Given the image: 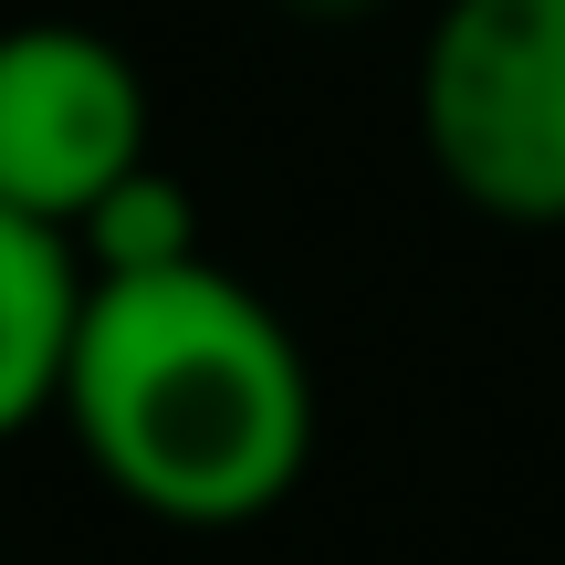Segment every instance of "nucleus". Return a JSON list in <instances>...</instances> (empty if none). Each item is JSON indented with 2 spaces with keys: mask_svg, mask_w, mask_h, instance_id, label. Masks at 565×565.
Wrapping results in <instances>:
<instances>
[{
  "mask_svg": "<svg viewBox=\"0 0 565 565\" xmlns=\"http://www.w3.org/2000/svg\"><path fill=\"white\" fill-rule=\"evenodd\" d=\"M63 419L105 492L158 524H252L315 461V366L294 324L210 252L84 273Z\"/></svg>",
  "mask_w": 565,
  "mask_h": 565,
  "instance_id": "f257e3e1",
  "label": "nucleus"
},
{
  "mask_svg": "<svg viewBox=\"0 0 565 565\" xmlns=\"http://www.w3.org/2000/svg\"><path fill=\"white\" fill-rule=\"evenodd\" d=\"M419 147L503 231H565V0H440L419 42Z\"/></svg>",
  "mask_w": 565,
  "mask_h": 565,
  "instance_id": "f03ea898",
  "label": "nucleus"
},
{
  "mask_svg": "<svg viewBox=\"0 0 565 565\" xmlns=\"http://www.w3.org/2000/svg\"><path fill=\"white\" fill-rule=\"evenodd\" d=\"M126 168H147V74L84 21H11L0 32V200L74 231Z\"/></svg>",
  "mask_w": 565,
  "mask_h": 565,
  "instance_id": "7ed1b4c3",
  "label": "nucleus"
},
{
  "mask_svg": "<svg viewBox=\"0 0 565 565\" xmlns=\"http://www.w3.org/2000/svg\"><path fill=\"white\" fill-rule=\"evenodd\" d=\"M84 324V252L74 231L32 221L0 200V440L63 408V366H74Z\"/></svg>",
  "mask_w": 565,
  "mask_h": 565,
  "instance_id": "20e7f679",
  "label": "nucleus"
},
{
  "mask_svg": "<svg viewBox=\"0 0 565 565\" xmlns=\"http://www.w3.org/2000/svg\"><path fill=\"white\" fill-rule=\"evenodd\" d=\"M74 252H84V273L189 263V252H200V210H189V189L168 179L158 158H147V168H126V179H116V189H105V200L74 221Z\"/></svg>",
  "mask_w": 565,
  "mask_h": 565,
  "instance_id": "39448f33",
  "label": "nucleus"
},
{
  "mask_svg": "<svg viewBox=\"0 0 565 565\" xmlns=\"http://www.w3.org/2000/svg\"><path fill=\"white\" fill-rule=\"evenodd\" d=\"M282 11H303V21H356V11H377V0H282Z\"/></svg>",
  "mask_w": 565,
  "mask_h": 565,
  "instance_id": "423d86ee",
  "label": "nucleus"
}]
</instances>
